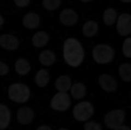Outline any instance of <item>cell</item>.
Instances as JSON below:
<instances>
[{"instance_id": "1", "label": "cell", "mask_w": 131, "mask_h": 130, "mask_svg": "<svg viewBox=\"0 0 131 130\" xmlns=\"http://www.w3.org/2000/svg\"><path fill=\"white\" fill-rule=\"evenodd\" d=\"M63 55L67 64L74 68L78 67L84 59V48L76 38H67L64 42Z\"/></svg>"}, {"instance_id": "2", "label": "cell", "mask_w": 131, "mask_h": 130, "mask_svg": "<svg viewBox=\"0 0 131 130\" xmlns=\"http://www.w3.org/2000/svg\"><path fill=\"white\" fill-rule=\"evenodd\" d=\"M8 97L12 101L18 103L26 102L30 98L29 88L26 84L22 83H14L9 86Z\"/></svg>"}, {"instance_id": "3", "label": "cell", "mask_w": 131, "mask_h": 130, "mask_svg": "<svg viewBox=\"0 0 131 130\" xmlns=\"http://www.w3.org/2000/svg\"><path fill=\"white\" fill-rule=\"evenodd\" d=\"M92 56L96 62L101 64L111 62L115 57V50L107 44H98L95 46L92 50Z\"/></svg>"}, {"instance_id": "4", "label": "cell", "mask_w": 131, "mask_h": 130, "mask_svg": "<svg viewBox=\"0 0 131 130\" xmlns=\"http://www.w3.org/2000/svg\"><path fill=\"white\" fill-rule=\"evenodd\" d=\"M94 113V107L89 101H82L78 103L73 109V115L78 121H86Z\"/></svg>"}, {"instance_id": "5", "label": "cell", "mask_w": 131, "mask_h": 130, "mask_svg": "<svg viewBox=\"0 0 131 130\" xmlns=\"http://www.w3.org/2000/svg\"><path fill=\"white\" fill-rule=\"evenodd\" d=\"M125 118V112L121 109L113 110L104 117L106 126L110 129H115L123 124Z\"/></svg>"}, {"instance_id": "6", "label": "cell", "mask_w": 131, "mask_h": 130, "mask_svg": "<svg viewBox=\"0 0 131 130\" xmlns=\"http://www.w3.org/2000/svg\"><path fill=\"white\" fill-rule=\"evenodd\" d=\"M71 105L70 96L66 92H58L51 99L50 105L53 110L64 112L68 110Z\"/></svg>"}, {"instance_id": "7", "label": "cell", "mask_w": 131, "mask_h": 130, "mask_svg": "<svg viewBox=\"0 0 131 130\" xmlns=\"http://www.w3.org/2000/svg\"><path fill=\"white\" fill-rule=\"evenodd\" d=\"M116 29L120 35L126 36L131 33V16L130 14H121L118 17L116 23Z\"/></svg>"}, {"instance_id": "8", "label": "cell", "mask_w": 131, "mask_h": 130, "mask_svg": "<svg viewBox=\"0 0 131 130\" xmlns=\"http://www.w3.org/2000/svg\"><path fill=\"white\" fill-rule=\"evenodd\" d=\"M99 84L104 90L107 93L116 91L118 83L115 78L109 74H102L99 77Z\"/></svg>"}, {"instance_id": "9", "label": "cell", "mask_w": 131, "mask_h": 130, "mask_svg": "<svg viewBox=\"0 0 131 130\" xmlns=\"http://www.w3.org/2000/svg\"><path fill=\"white\" fill-rule=\"evenodd\" d=\"M19 41L16 36L5 34L0 36V46L8 50H15L19 47Z\"/></svg>"}, {"instance_id": "10", "label": "cell", "mask_w": 131, "mask_h": 130, "mask_svg": "<svg viewBox=\"0 0 131 130\" xmlns=\"http://www.w3.org/2000/svg\"><path fill=\"white\" fill-rule=\"evenodd\" d=\"M35 113L33 110L28 107H20L17 113V121L23 125H28L33 121Z\"/></svg>"}, {"instance_id": "11", "label": "cell", "mask_w": 131, "mask_h": 130, "mask_svg": "<svg viewBox=\"0 0 131 130\" xmlns=\"http://www.w3.org/2000/svg\"><path fill=\"white\" fill-rule=\"evenodd\" d=\"M60 20L63 25L67 26H72L78 22V15L72 9L66 8L60 14Z\"/></svg>"}, {"instance_id": "12", "label": "cell", "mask_w": 131, "mask_h": 130, "mask_svg": "<svg viewBox=\"0 0 131 130\" xmlns=\"http://www.w3.org/2000/svg\"><path fill=\"white\" fill-rule=\"evenodd\" d=\"M23 24L28 29H35L40 24V17L34 12H29L26 14L23 19Z\"/></svg>"}, {"instance_id": "13", "label": "cell", "mask_w": 131, "mask_h": 130, "mask_svg": "<svg viewBox=\"0 0 131 130\" xmlns=\"http://www.w3.org/2000/svg\"><path fill=\"white\" fill-rule=\"evenodd\" d=\"M11 119V112L3 104H0V130L5 129L9 126Z\"/></svg>"}, {"instance_id": "14", "label": "cell", "mask_w": 131, "mask_h": 130, "mask_svg": "<svg viewBox=\"0 0 131 130\" xmlns=\"http://www.w3.org/2000/svg\"><path fill=\"white\" fill-rule=\"evenodd\" d=\"M31 40L34 47L40 48L47 45L49 40V36L46 32L43 31H38L33 36Z\"/></svg>"}, {"instance_id": "15", "label": "cell", "mask_w": 131, "mask_h": 130, "mask_svg": "<svg viewBox=\"0 0 131 130\" xmlns=\"http://www.w3.org/2000/svg\"><path fill=\"white\" fill-rule=\"evenodd\" d=\"M71 85V79L68 75H61L55 82V87L59 92H67L70 89Z\"/></svg>"}, {"instance_id": "16", "label": "cell", "mask_w": 131, "mask_h": 130, "mask_svg": "<svg viewBox=\"0 0 131 130\" xmlns=\"http://www.w3.org/2000/svg\"><path fill=\"white\" fill-rule=\"evenodd\" d=\"M38 59L42 64L46 66H50L54 63L56 61V56L52 51L50 50H45L40 54Z\"/></svg>"}, {"instance_id": "17", "label": "cell", "mask_w": 131, "mask_h": 130, "mask_svg": "<svg viewBox=\"0 0 131 130\" xmlns=\"http://www.w3.org/2000/svg\"><path fill=\"white\" fill-rule=\"evenodd\" d=\"M15 69L19 75H26L30 71V64L26 59L20 58L15 62Z\"/></svg>"}, {"instance_id": "18", "label": "cell", "mask_w": 131, "mask_h": 130, "mask_svg": "<svg viewBox=\"0 0 131 130\" xmlns=\"http://www.w3.org/2000/svg\"><path fill=\"white\" fill-rule=\"evenodd\" d=\"M70 90L72 96L74 99H80L84 98L86 95V88L83 83L77 82L71 85Z\"/></svg>"}, {"instance_id": "19", "label": "cell", "mask_w": 131, "mask_h": 130, "mask_svg": "<svg viewBox=\"0 0 131 130\" xmlns=\"http://www.w3.org/2000/svg\"><path fill=\"white\" fill-rule=\"evenodd\" d=\"M99 26L97 22L94 20H89L84 24L83 26V33L86 37H92L97 34Z\"/></svg>"}, {"instance_id": "20", "label": "cell", "mask_w": 131, "mask_h": 130, "mask_svg": "<svg viewBox=\"0 0 131 130\" xmlns=\"http://www.w3.org/2000/svg\"><path fill=\"white\" fill-rule=\"evenodd\" d=\"M35 82L40 87H46L48 84L50 80L49 73L45 69H41L35 75Z\"/></svg>"}, {"instance_id": "21", "label": "cell", "mask_w": 131, "mask_h": 130, "mask_svg": "<svg viewBox=\"0 0 131 130\" xmlns=\"http://www.w3.org/2000/svg\"><path fill=\"white\" fill-rule=\"evenodd\" d=\"M117 19V13L113 8H108L103 14V20L106 25H113Z\"/></svg>"}, {"instance_id": "22", "label": "cell", "mask_w": 131, "mask_h": 130, "mask_svg": "<svg viewBox=\"0 0 131 130\" xmlns=\"http://www.w3.org/2000/svg\"><path fill=\"white\" fill-rule=\"evenodd\" d=\"M119 74L121 79L126 82L131 81V64L128 62H125L119 66Z\"/></svg>"}, {"instance_id": "23", "label": "cell", "mask_w": 131, "mask_h": 130, "mask_svg": "<svg viewBox=\"0 0 131 130\" xmlns=\"http://www.w3.org/2000/svg\"><path fill=\"white\" fill-rule=\"evenodd\" d=\"M61 0H43L42 5L46 10L52 11L55 10L60 6Z\"/></svg>"}, {"instance_id": "24", "label": "cell", "mask_w": 131, "mask_h": 130, "mask_svg": "<svg viewBox=\"0 0 131 130\" xmlns=\"http://www.w3.org/2000/svg\"><path fill=\"white\" fill-rule=\"evenodd\" d=\"M123 54L127 58L131 57V38L129 37L124 40L122 46Z\"/></svg>"}, {"instance_id": "25", "label": "cell", "mask_w": 131, "mask_h": 130, "mask_svg": "<svg viewBox=\"0 0 131 130\" xmlns=\"http://www.w3.org/2000/svg\"><path fill=\"white\" fill-rule=\"evenodd\" d=\"M84 130H102V126L98 122L95 121H89L84 125Z\"/></svg>"}, {"instance_id": "26", "label": "cell", "mask_w": 131, "mask_h": 130, "mask_svg": "<svg viewBox=\"0 0 131 130\" xmlns=\"http://www.w3.org/2000/svg\"><path fill=\"white\" fill-rule=\"evenodd\" d=\"M9 72V67L4 62L0 61V76L6 75Z\"/></svg>"}, {"instance_id": "27", "label": "cell", "mask_w": 131, "mask_h": 130, "mask_svg": "<svg viewBox=\"0 0 131 130\" xmlns=\"http://www.w3.org/2000/svg\"><path fill=\"white\" fill-rule=\"evenodd\" d=\"M15 4L20 8L27 6L30 3V0H14Z\"/></svg>"}, {"instance_id": "28", "label": "cell", "mask_w": 131, "mask_h": 130, "mask_svg": "<svg viewBox=\"0 0 131 130\" xmlns=\"http://www.w3.org/2000/svg\"><path fill=\"white\" fill-rule=\"evenodd\" d=\"M114 130H130V128L126 125H121L114 129Z\"/></svg>"}, {"instance_id": "29", "label": "cell", "mask_w": 131, "mask_h": 130, "mask_svg": "<svg viewBox=\"0 0 131 130\" xmlns=\"http://www.w3.org/2000/svg\"><path fill=\"white\" fill-rule=\"evenodd\" d=\"M37 130H52V129L47 125H42V126H39L37 129Z\"/></svg>"}, {"instance_id": "30", "label": "cell", "mask_w": 131, "mask_h": 130, "mask_svg": "<svg viewBox=\"0 0 131 130\" xmlns=\"http://www.w3.org/2000/svg\"><path fill=\"white\" fill-rule=\"evenodd\" d=\"M4 23V19L1 15H0V27Z\"/></svg>"}, {"instance_id": "31", "label": "cell", "mask_w": 131, "mask_h": 130, "mask_svg": "<svg viewBox=\"0 0 131 130\" xmlns=\"http://www.w3.org/2000/svg\"><path fill=\"white\" fill-rule=\"evenodd\" d=\"M123 3H130L131 0H120Z\"/></svg>"}, {"instance_id": "32", "label": "cell", "mask_w": 131, "mask_h": 130, "mask_svg": "<svg viewBox=\"0 0 131 130\" xmlns=\"http://www.w3.org/2000/svg\"><path fill=\"white\" fill-rule=\"evenodd\" d=\"M81 1L83 3H88V2H90V1H93V0H81Z\"/></svg>"}, {"instance_id": "33", "label": "cell", "mask_w": 131, "mask_h": 130, "mask_svg": "<svg viewBox=\"0 0 131 130\" xmlns=\"http://www.w3.org/2000/svg\"><path fill=\"white\" fill-rule=\"evenodd\" d=\"M58 130H69V129H66V128H60V129H59Z\"/></svg>"}]
</instances>
